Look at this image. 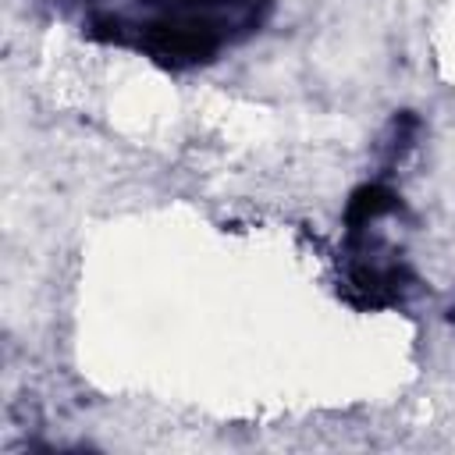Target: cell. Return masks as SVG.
Listing matches in <instances>:
<instances>
[{"instance_id":"obj_1","label":"cell","mask_w":455,"mask_h":455,"mask_svg":"<svg viewBox=\"0 0 455 455\" xmlns=\"http://www.w3.org/2000/svg\"><path fill=\"white\" fill-rule=\"evenodd\" d=\"M267 7L270 0H132L128 11H96L85 32L164 68H196L252 32Z\"/></svg>"},{"instance_id":"obj_2","label":"cell","mask_w":455,"mask_h":455,"mask_svg":"<svg viewBox=\"0 0 455 455\" xmlns=\"http://www.w3.org/2000/svg\"><path fill=\"white\" fill-rule=\"evenodd\" d=\"M377 224L380 220L345 228V267L338 277V295L345 302H352L355 309L402 306L416 288L412 270L377 235Z\"/></svg>"}]
</instances>
